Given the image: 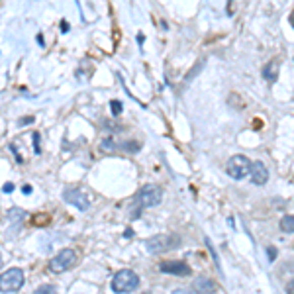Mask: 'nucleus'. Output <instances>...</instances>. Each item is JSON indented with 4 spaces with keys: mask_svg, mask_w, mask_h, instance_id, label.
I'll return each mask as SVG.
<instances>
[{
    "mask_svg": "<svg viewBox=\"0 0 294 294\" xmlns=\"http://www.w3.org/2000/svg\"><path fill=\"white\" fill-rule=\"evenodd\" d=\"M110 286H112V290L116 294L133 292L139 286V277H137V273H133L132 269H122V271H118L114 275Z\"/></svg>",
    "mask_w": 294,
    "mask_h": 294,
    "instance_id": "f257e3e1",
    "label": "nucleus"
},
{
    "mask_svg": "<svg viewBox=\"0 0 294 294\" xmlns=\"http://www.w3.org/2000/svg\"><path fill=\"white\" fill-rule=\"evenodd\" d=\"M280 230L284 232V234H292L294 232V218L288 214V216H284L282 220H280Z\"/></svg>",
    "mask_w": 294,
    "mask_h": 294,
    "instance_id": "f8f14e48",
    "label": "nucleus"
},
{
    "mask_svg": "<svg viewBox=\"0 0 294 294\" xmlns=\"http://www.w3.org/2000/svg\"><path fill=\"white\" fill-rule=\"evenodd\" d=\"M0 263H2V255H0Z\"/></svg>",
    "mask_w": 294,
    "mask_h": 294,
    "instance_id": "393cba45",
    "label": "nucleus"
},
{
    "mask_svg": "<svg viewBox=\"0 0 294 294\" xmlns=\"http://www.w3.org/2000/svg\"><path fill=\"white\" fill-rule=\"evenodd\" d=\"M63 200H65L67 204L83 210V212H87L88 208H90V200L83 194V191H77V189H69V191L63 192Z\"/></svg>",
    "mask_w": 294,
    "mask_h": 294,
    "instance_id": "0eeeda50",
    "label": "nucleus"
},
{
    "mask_svg": "<svg viewBox=\"0 0 294 294\" xmlns=\"http://www.w3.org/2000/svg\"><path fill=\"white\" fill-rule=\"evenodd\" d=\"M159 271L167 275H176V277H189L192 273V269L185 261H163L159 265Z\"/></svg>",
    "mask_w": 294,
    "mask_h": 294,
    "instance_id": "6e6552de",
    "label": "nucleus"
},
{
    "mask_svg": "<svg viewBox=\"0 0 294 294\" xmlns=\"http://www.w3.org/2000/svg\"><path fill=\"white\" fill-rule=\"evenodd\" d=\"M171 294H192L191 290H185V288H176V290H173Z\"/></svg>",
    "mask_w": 294,
    "mask_h": 294,
    "instance_id": "aec40b11",
    "label": "nucleus"
},
{
    "mask_svg": "<svg viewBox=\"0 0 294 294\" xmlns=\"http://www.w3.org/2000/svg\"><path fill=\"white\" fill-rule=\"evenodd\" d=\"M249 173H251V180H253V185H265V182L269 180V171H267L265 163H261V161L251 163Z\"/></svg>",
    "mask_w": 294,
    "mask_h": 294,
    "instance_id": "1a4fd4ad",
    "label": "nucleus"
},
{
    "mask_svg": "<svg viewBox=\"0 0 294 294\" xmlns=\"http://www.w3.org/2000/svg\"><path fill=\"white\" fill-rule=\"evenodd\" d=\"M126 151H133V153H135V151H139V143H137V141H126Z\"/></svg>",
    "mask_w": 294,
    "mask_h": 294,
    "instance_id": "dca6fc26",
    "label": "nucleus"
},
{
    "mask_svg": "<svg viewBox=\"0 0 294 294\" xmlns=\"http://www.w3.org/2000/svg\"><path fill=\"white\" fill-rule=\"evenodd\" d=\"M2 191L6 192V194H10V192L14 191V182H6V185L2 187Z\"/></svg>",
    "mask_w": 294,
    "mask_h": 294,
    "instance_id": "6ab92c4d",
    "label": "nucleus"
},
{
    "mask_svg": "<svg viewBox=\"0 0 294 294\" xmlns=\"http://www.w3.org/2000/svg\"><path fill=\"white\" fill-rule=\"evenodd\" d=\"M288 294H292V282H288Z\"/></svg>",
    "mask_w": 294,
    "mask_h": 294,
    "instance_id": "b1692460",
    "label": "nucleus"
},
{
    "mask_svg": "<svg viewBox=\"0 0 294 294\" xmlns=\"http://www.w3.org/2000/svg\"><path fill=\"white\" fill-rule=\"evenodd\" d=\"M178 243H180V239L176 235H155L145 241V249L155 255V253H165V251L173 249Z\"/></svg>",
    "mask_w": 294,
    "mask_h": 294,
    "instance_id": "20e7f679",
    "label": "nucleus"
},
{
    "mask_svg": "<svg viewBox=\"0 0 294 294\" xmlns=\"http://www.w3.org/2000/svg\"><path fill=\"white\" fill-rule=\"evenodd\" d=\"M263 77H265V81L275 83V81L279 79V63H277V61L267 63V65L263 67Z\"/></svg>",
    "mask_w": 294,
    "mask_h": 294,
    "instance_id": "9b49d317",
    "label": "nucleus"
},
{
    "mask_svg": "<svg viewBox=\"0 0 294 294\" xmlns=\"http://www.w3.org/2000/svg\"><path fill=\"white\" fill-rule=\"evenodd\" d=\"M104 151H110V149H116V141L114 139H110V137H106L102 141V145H100Z\"/></svg>",
    "mask_w": 294,
    "mask_h": 294,
    "instance_id": "2eb2a0df",
    "label": "nucleus"
},
{
    "mask_svg": "<svg viewBox=\"0 0 294 294\" xmlns=\"http://www.w3.org/2000/svg\"><path fill=\"white\" fill-rule=\"evenodd\" d=\"M110 110H112V114H114V116H118V114H122L124 106H122L120 100H112V102H110Z\"/></svg>",
    "mask_w": 294,
    "mask_h": 294,
    "instance_id": "4468645a",
    "label": "nucleus"
},
{
    "mask_svg": "<svg viewBox=\"0 0 294 294\" xmlns=\"http://www.w3.org/2000/svg\"><path fill=\"white\" fill-rule=\"evenodd\" d=\"M137 200L141 202V206H145V208H155V206L161 204L163 191L157 185H145L141 191L137 192Z\"/></svg>",
    "mask_w": 294,
    "mask_h": 294,
    "instance_id": "423d86ee",
    "label": "nucleus"
},
{
    "mask_svg": "<svg viewBox=\"0 0 294 294\" xmlns=\"http://www.w3.org/2000/svg\"><path fill=\"white\" fill-rule=\"evenodd\" d=\"M267 253H269V261H275V259H277V249H275V247H269Z\"/></svg>",
    "mask_w": 294,
    "mask_h": 294,
    "instance_id": "a211bd4d",
    "label": "nucleus"
},
{
    "mask_svg": "<svg viewBox=\"0 0 294 294\" xmlns=\"http://www.w3.org/2000/svg\"><path fill=\"white\" fill-rule=\"evenodd\" d=\"M249 167L251 163L245 155H234L226 165V173L232 178H235V180H241V178H245L249 175Z\"/></svg>",
    "mask_w": 294,
    "mask_h": 294,
    "instance_id": "39448f33",
    "label": "nucleus"
},
{
    "mask_svg": "<svg viewBox=\"0 0 294 294\" xmlns=\"http://www.w3.org/2000/svg\"><path fill=\"white\" fill-rule=\"evenodd\" d=\"M61 29H63V31H69V24H67V22H61Z\"/></svg>",
    "mask_w": 294,
    "mask_h": 294,
    "instance_id": "5701e85b",
    "label": "nucleus"
},
{
    "mask_svg": "<svg viewBox=\"0 0 294 294\" xmlns=\"http://www.w3.org/2000/svg\"><path fill=\"white\" fill-rule=\"evenodd\" d=\"M33 122V118H24V120H20V126H26V124H31Z\"/></svg>",
    "mask_w": 294,
    "mask_h": 294,
    "instance_id": "412c9836",
    "label": "nucleus"
},
{
    "mask_svg": "<svg viewBox=\"0 0 294 294\" xmlns=\"http://www.w3.org/2000/svg\"><path fill=\"white\" fill-rule=\"evenodd\" d=\"M192 288H194L198 294H212V292H216L218 284H216L212 279H208V277H198V279L194 280Z\"/></svg>",
    "mask_w": 294,
    "mask_h": 294,
    "instance_id": "9d476101",
    "label": "nucleus"
},
{
    "mask_svg": "<svg viewBox=\"0 0 294 294\" xmlns=\"http://www.w3.org/2000/svg\"><path fill=\"white\" fill-rule=\"evenodd\" d=\"M24 286V271L22 269H8L0 273V292H16Z\"/></svg>",
    "mask_w": 294,
    "mask_h": 294,
    "instance_id": "f03ea898",
    "label": "nucleus"
},
{
    "mask_svg": "<svg viewBox=\"0 0 294 294\" xmlns=\"http://www.w3.org/2000/svg\"><path fill=\"white\" fill-rule=\"evenodd\" d=\"M22 192H24V194H29V192H31V187H29V185H24Z\"/></svg>",
    "mask_w": 294,
    "mask_h": 294,
    "instance_id": "4be33fe9",
    "label": "nucleus"
},
{
    "mask_svg": "<svg viewBox=\"0 0 294 294\" xmlns=\"http://www.w3.org/2000/svg\"><path fill=\"white\" fill-rule=\"evenodd\" d=\"M33 294H57V292H55V288H53L51 284H42L40 288H35V292Z\"/></svg>",
    "mask_w": 294,
    "mask_h": 294,
    "instance_id": "ddd939ff",
    "label": "nucleus"
},
{
    "mask_svg": "<svg viewBox=\"0 0 294 294\" xmlns=\"http://www.w3.org/2000/svg\"><path fill=\"white\" fill-rule=\"evenodd\" d=\"M33 149H35V153H40L42 149H40V133L35 132L33 133Z\"/></svg>",
    "mask_w": 294,
    "mask_h": 294,
    "instance_id": "f3484780",
    "label": "nucleus"
},
{
    "mask_svg": "<svg viewBox=\"0 0 294 294\" xmlns=\"http://www.w3.org/2000/svg\"><path fill=\"white\" fill-rule=\"evenodd\" d=\"M79 261V257H77V251L75 249H61L49 261V271L51 273H63V271H69V269H73L75 265Z\"/></svg>",
    "mask_w": 294,
    "mask_h": 294,
    "instance_id": "7ed1b4c3",
    "label": "nucleus"
}]
</instances>
